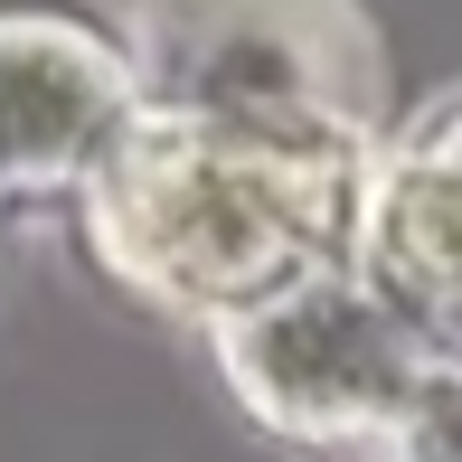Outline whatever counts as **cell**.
Instances as JSON below:
<instances>
[{
    "label": "cell",
    "mask_w": 462,
    "mask_h": 462,
    "mask_svg": "<svg viewBox=\"0 0 462 462\" xmlns=\"http://www.w3.org/2000/svg\"><path fill=\"white\" fill-rule=\"evenodd\" d=\"M0 199H10V189H0Z\"/></svg>",
    "instance_id": "cell-7"
},
{
    "label": "cell",
    "mask_w": 462,
    "mask_h": 462,
    "mask_svg": "<svg viewBox=\"0 0 462 462\" xmlns=\"http://www.w3.org/2000/svg\"><path fill=\"white\" fill-rule=\"evenodd\" d=\"M349 264L425 340V359L462 377V95L377 152Z\"/></svg>",
    "instance_id": "cell-4"
},
{
    "label": "cell",
    "mask_w": 462,
    "mask_h": 462,
    "mask_svg": "<svg viewBox=\"0 0 462 462\" xmlns=\"http://www.w3.org/2000/svg\"><path fill=\"white\" fill-rule=\"evenodd\" d=\"M123 48L152 104L387 133V48L359 0H142Z\"/></svg>",
    "instance_id": "cell-3"
},
{
    "label": "cell",
    "mask_w": 462,
    "mask_h": 462,
    "mask_svg": "<svg viewBox=\"0 0 462 462\" xmlns=\"http://www.w3.org/2000/svg\"><path fill=\"white\" fill-rule=\"evenodd\" d=\"M377 152L387 133L359 123L208 114L142 95L76 171V217L123 292L189 321H226L292 274L349 264Z\"/></svg>",
    "instance_id": "cell-1"
},
{
    "label": "cell",
    "mask_w": 462,
    "mask_h": 462,
    "mask_svg": "<svg viewBox=\"0 0 462 462\" xmlns=\"http://www.w3.org/2000/svg\"><path fill=\"white\" fill-rule=\"evenodd\" d=\"M396 462H462V377H434L425 406L406 415V434L387 444Z\"/></svg>",
    "instance_id": "cell-6"
},
{
    "label": "cell",
    "mask_w": 462,
    "mask_h": 462,
    "mask_svg": "<svg viewBox=\"0 0 462 462\" xmlns=\"http://www.w3.org/2000/svg\"><path fill=\"white\" fill-rule=\"evenodd\" d=\"M208 330H217V368L245 396V415H264L292 444H396L425 387L444 377L425 340L359 283V264L292 274L283 292Z\"/></svg>",
    "instance_id": "cell-2"
},
{
    "label": "cell",
    "mask_w": 462,
    "mask_h": 462,
    "mask_svg": "<svg viewBox=\"0 0 462 462\" xmlns=\"http://www.w3.org/2000/svg\"><path fill=\"white\" fill-rule=\"evenodd\" d=\"M142 104L133 48L76 10H0V189H76Z\"/></svg>",
    "instance_id": "cell-5"
}]
</instances>
